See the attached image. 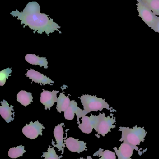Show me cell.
Masks as SVG:
<instances>
[{
	"instance_id": "1",
	"label": "cell",
	"mask_w": 159,
	"mask_h": 159,
	"mask_svg": "<svg viewBox=\"0 0 159 159\" xmlns=\"http://www.w3.org/2000/svg\"><path fill=\"white\" fill-rule=\"evenodd\" d=\"M10 14L21 21V24H24L23 28L28 26L31 30H33L34 33L42 34L45 33L48 35L55 31L62 32L58 30L60 26L53 21L52 18L49 17V15L40 13V7L36 2H30L26 5L22 12H20L17 9L13 11Z\"/></svg>"
},
{
	"instance_id": "2",
	"label": "cell",
	"mask_w": 159,
	"mask_h": 159,
	"mask_svg": "<svg viewBox=\"0 0 159 159\" xmlns=\"http://www.w3.org/2000/svg\"><path fill=\"white\" fill-rule=\"evenodd\" d=\"M119 131L122 132V135L119 142H125L132 146L135 150L139 152L140 156L146 151L147 149H146L143 151H141L139 148L137 147L140 145L141 142L145 141V137L147 132L144 129V127H138L137 125L133 127V129L129 127H120Z\"/></svg>"
},
{
	"instance_id": "3",
	"label": "cell",
	"mask_w": 159,
	"mask_h": 159,
	"mask_svg": "<svg viewBox=\"0 0 159 159\" xmlns=\"http://www.w3.org/2000/svg\"><path fill=\"white\" fill-rule=\"evenodd\" d=\"M79 98L84 107V110L88 114L92 111H102L104 108L109 110L111 113L117 112L116 110L113 107L110 108V105L105 102V99L89 94H84Z\"/></svg>"
},
{
	"instance_id": "4",
	"label": "cell",
	"mask_w": 159,
	"mask_h": 159,
	"mask_svg": "<svg viewBox=\"0 0 159 159\" xmlns=\"http://www.w3.org/2000/svg\"><path fill=\"white\" fill-rule=\"evenodd\" d=\"M98 118L97 123L94 129L99 134L105 136V134L111 132V129L116 128L114 125L116 122V117L114 116V114H110V116H105V113H100L98 116Z\"/></svg>"
},
{
	"instance_id": "5",
	"label": "cell",
	"mask_w": 159,
	"mask_h": 159,
	"mask_svg": "<svg viewBox=\"0 0 159 159\" xmlns=\"http://www.w3.org/2000/svg\"><path fill=\"white\" fill-rule=\"evenodd\" d=\"M137 1L138 2L137 6V10L139 12V16L148 27L152 28L154 26L158 16L143 4L142 0H137Z\"/></svg>"
},
{
	"instance_id": "6",
	"label": "cell",
	"mask_w": 159,
	"mask_h": 159,
	"mask_svg": "<svg viewBox=\"0 0 159 159\" xmlns=\"http://www.w3.org/2000/svg\"><path fill=\"white\" fill-rule=\"evenodd\" d=\"M43 124L38 121L33 122H30V124H26V126L22 129V132L27 138L30 139H35L38 137V135H42L43 129H45Z\"/></svg>"
},
{
	"instance_id": "7",
	"label": "cell",
	"mask_w": 159,
	"mask_h": 159,
	"mask_svg": "<svg viewBox=\"0 0 159 159\" xmlns=\"http://www.w3.org/2000/svg\"><path fill=\"white\" fill-rule=\"evenodd\" d=\"M64 113V118L68 120H72L74 118L75 114H76L78 124L80 123L79 119L88 114L85 110H82L77 106V103L74 100L71 101L70 106Z\"/></svg>"
},
{
	"instance_id": "8",
	"label": "cell",
	"mask_w": 159,
	"mask_h": 159,
	"mask_svg": "<svg viewBox=\"0 0 159 159\" xmlns=\"http://www.w3.org/2000/svg\"><path fill=\"white\" fill-rule=\"evenodd\" d=\"M40 97V102L45 106L46 110L49 109L50 110L54 103L58 101L57 94L59 92V91L53 90L52 92L43 90Z\"/></svg>"
},
{
	"instance_id": "9",
	"label": "cell",
	"mask_w": 159,
	"mask_h": 159,
	"mask_svg": "<svg viewBox=\"0 0 159 159\" xmlns=\"http://www.w3.org/2000/svg\"><path fill=\"white\" fill-rule=\"evenodd\" d=\"M98 116H93L91 114L90 117L85 116L82 117V123L78 124V128L82 132L89 134L94 129L98 120Z\"/></svg>"
},
{
	"instance_id": "10",
	"label": "cell",
	"mask_w": 159,
	"mask_h": 159,
	"mask_svg": "<svg viewBox=\"0 0 159 159\" xmlns=\"http://www.w3.org/2000/svg\"><path fill=\"white\" fill-rule=\"evenodd\" d=\"M64 143L66 147L71 152L80 153L83 152L87 148L86 143L72 137L67 138L64 141Z\"/></svg>"
},
{
	"instance_id": "11",
	"label": "cell",
	"mask_w": 159,
	"mask_h": 159,
	"mask_svg": "<svg viewBox=\"0 0 159 159\" xmlns=\"http://www.w3.org/2000/svg\"><path fill=\"white\" fill-rule=\"evenodd\" d=\"M26 76L31 80L32 81L40 84H49V85H52V84L54 83V81L51 80L50 78L33 69L28 70L26 73Z\"/></svg>"
},
{
	"instance_id": "12",
	"label": "cell",
	"mask_w": 159,
	"mask_h": 159,
	"mask_svg": "<svg viewBox=\"0 0 159 159\" xmlns=\"http://www.w3.org/2000/svg\"><path fill=\"white\" fill-rule=\"evenodd\" d=\"M64 125V123H62L56 126L54 130V137L56 139L57 144L52 141V144L55 147L58 148L59 151H61L62 154L64 152V148L65 147V144H63V126Z\"/></svg>"
},
{
	"instance_id": "13",
	"label": "cell",
	"mask_w": 159,
	"mask_h": 159,
	"mask_svg": "<svg viewBox=\"0 0 159 159\" xmlns=\"http://www.w3.org/2000/svg\"><path fill=\"white\" fill-rule=\"evenodd\" d=\"M114 149L118 156V159H132L133 150H135L132 146L125 142L121 144L118 149L116 147L114 148Z\"/></svg>"
},
{
	"instance_id": "14",
	"label": "cell",
	"mask_w": 159,
	"mask_h": 159,
	"mask_svg": "<svg viewBox=\"0 0 159 159\" xmlns=\"http://www.w3.org/2000/svg\"><path fill=\"white\" fill-rule=\"evenodd\" d=\"M2 105L0 106V115L7 123H9L14 120V113H12L14 106L9 107L7 102L5 100L1 102Z\"/></svg>"
},
{
	"instance_id": "15",
	"label": "cell",
	"mask_w": 159,
	"mask_h": 159,
	"mask_svg": "<svg viewBox=\"0 0 159 159\" xmlns=\"http://www.w3.org/2000/svg\"><path fill=\"white\" fill-rule=\"evenodd\" d=\"M26 61L32 65H39L40 67H44L45 69H47V60L45 57H39L35 54H27L25 57Z\"/></svg>"
},
{
	"instance_id": "16",
	"label": "cell",
	"mask_w": 159,
	"mask_h": 159,
	"mask_svg": "<svg viewBox=\"0 0 159 159\" xmlns=\"http://www.w3.org/2000/svg\"><path fill=\"white\" fill-rule=\"evenodd\" d=\"M69 95L65 96L63 93H60L59 96L58 98L57 105V111L59 113L65 112L70 106L71 101L69 98Z\"/></svg>"
},
{
	"instance_id": "17",
	"label": "cell",
	"mask_w": 159,
	"mask_h": 159,
	"mask_svg": "<svg viewBox=\"0 0 159 159\" xmlns=\"http://www.w3.org/2000/svg\"><path fill=\"white\" fill-rule=\"evenodd\" d=\"M17 101L24 106H27L33 102L32 93L26 91H21L17 94Z\"/></svg>"
},
{
	"instance_id": "18",
	"label": "cell",
	"mask_w": 159,
	"mask_h": 159,
	"mask_svg": "<svg viewBox=\"0 0 159 159\" xmlns=\"http://www.w3.org/2000/svg\"><path fill=\"white\" fill-rule=\"evenodd\" d=\"M142 2L156 16H159V0H142Z\"/></svg>"
},
{
	"instance_id": "19",
	"label": "cell",
	"mask_w": 159,
	"mask_h": 159,
	"mask_svg": "<svg viewBox=\"0 0 159 159\" xmlns=\"http://www.w3.org/2000/svg\"><path fill=\"white\" fill-rule=\"evenodd\" d=\"M26 151L24 150V146L20 145L16 148H12L8 152V156L12 159H16L19 157H22Z\"/></svg>"
},
{
	"instance_id": "20",
	"label": "cell",
	"mask_w": 159,
	"mask_h": 159,
	"mask_svg": "<svg viewBox=\"0 0 159 159\" xmlns=\"http://www.w3.org/2000/svg\"><path fill=\"white\" fill-rule=\"evenodd\" d=\"M101 157L99 159H116L115 153L110 150H106L103 151L102 148H100L97 152H95L93 156Z\"/></svg>"
},
{
	"instance_id": "21",
	"label": "cell",
	"mask_w": 159,
	"mask_h": 159,
	"mask_svg": "<svg viewBox=\"0 0 159 159\" xmlns=\"http://www.w3.org/2000/svg\"><path fill=\"white\" fill-rule=\"evenodd\" d=\"M42 157H44L45 159H60L62 157V156L58 157L56 154L54 148H51L49 146V148H48L47 152L44 153Z\"/></svg>"
},
{
	"instance_id": "22",
	"label": "cell",
	"mask_w": 159,
	"mask_h": 159,
	"mask_svg": "<svg viewBox=\"0 0 159 159\" xmlns=\"http://www.w3.org/2000/svg\"><path fill=\"white\" fill-rule=\"evenodd\" d=\"M11 73L12 70L9 68L1 71L0 72V86H3L5 85L6 80L8 79Z\"/></svg>"
},
{
	"instance_id": "23",
	"label": "cell",
	"mask_w": 159,
	"mask_h": 159,
	"mask_svg": "<svg viewBox=\"0 0 159 159\" xmlns=\"http://www.w3.org/2000/svg\"><path fill=\"white\" fill-rule=\"evenodd\" d=\"M151 29L154 30L156 32H158L159 33V17H158L157 18L156 20L154 26Z\"/></svg>"
},
{
	"instance_id": "24",
	"label": "cell",
	"mask_w": 159,
	"mask_h": 159,
	"mask_svg": "<svg viewBox=\"0 0 159 159\" xmlns=\"http://www.w3.org/2000/svg\"><path fill=\"white\" fill-rule=\"evenodd\" d=\"M84 159L83 158H80V159ZM87 159H92V158L91 157V156H88V157H87Z\"/></svg>"
}]
</instances>
